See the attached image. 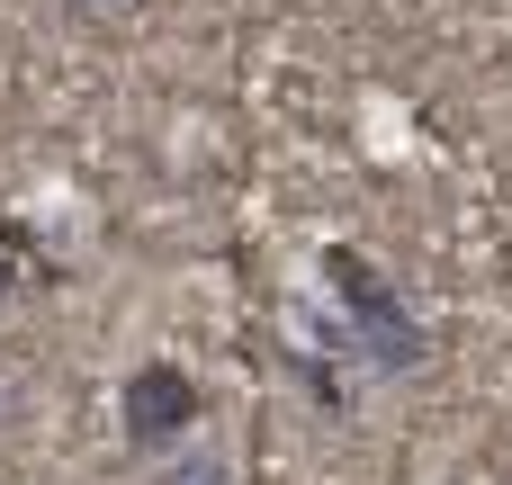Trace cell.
I'll list each match as a JSON object with an SVG mask.
<instances>
[{
    "mask_svg": "<svg viewBox=\"0 0 512 485\" xmlns=\"http://www.w3.org/2000/svg\"><path fill=\"white\" fill-rule=\"evenodd\" d=\"M324 288H333L324 342H333V351H351L369 378H414V369L432 360V333L405 315L396 279H387L378 261H360L351 243H333V252H324Z\"/></svg>",
    "mask_w": 512,
    "mask_h": 485,
    "instance_id": "cell-1",
    "label": "cell"
},
{
    "mask_svg": "<svg viewBox=\"0 0 512 485\" xmlns=\"http://www.w3.org/2000/svg\"><path fill=\"white\" fill-rule=\"evenodd\" d=\"M198 414H207V396H198V378H189L180 360H144V369H126V387H117V432H126L135 450L180 441Z\"/></svg>",
    "mask_w": 512,
    "mask_h": 485,
    "instance_id": "cell-2",
    "label": "cell"
},
{
    "mask_svg": "<svg viewBox=\"0 0 512 485\" xmlns=\"http://www.w3.org/2000/svg\"><path fill=\"white\" fill-rule=\"evenodd\" d=\"M162 485H234V468H225V459H171Z\"/></svg>",
    "mask_w": 512,
    "mask_h": 485,
    "instance_id": "cell-4",
    "label": "cell"
},
{
    "mask_svg": "<svg viewBox=\"0 0 512 485\" xmlns=\"http://www.w3.org/2000/svg\"><path fill=\"white\" fill-rule=\"evenodd\" d=\"M18 270H27V234H18V225H0V306L18 297Z\"/></svg>",
    "mask_w": 512,
    "mask_h": 485,
    "instance_id": "cell-3",
    "label": "cell"
},
{
    "mask_svg": "<svg viewBox=\"0 0 512 485\" xmlns=\"http://www.w3.org/2000/svg\"><path fill=\"white\" fill-rule=\"evenodd\" d=\"M72 9H99V0H72Z\"/></svg>",
    "mask_w": 512,
    "mask_h": 485,
    "instance_id": "cell-5",
    "label": "cell"
}]
</instances>
